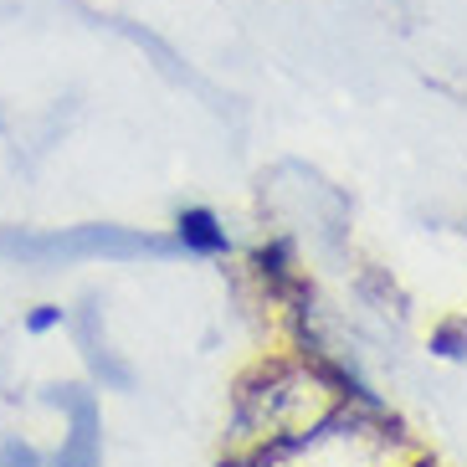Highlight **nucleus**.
<instances>
[{"mask_svg": "<svg viewBox=\"0 0 467 467\" xmlns=\"http://www.w3.org/2000/svg\"><path fill=\"white\" fill-rule=\"evenodd\" d=\"M21 257H165L175 252V242L150 232H124V226H83V232H57V236H21L11 242Z\"/></svg>", "mask_w": 467, "mask_h": 467, "instance_id": "nucleus-1", "label": "nucleus"}, {"mask_svg": "<svg viewBox=\"0 0 467 467\" xmlns=\"http://www.w3.org/2000/svg\"><path fill=\"white\" fill-rule=\"evenodd\" d=\"M67 400L72 411V437L62 441V452H57V467H98V400L88 396H57Z\"/></svg>", "mask_w": 467, "mask_h": 467, "instance_id": "nucleus-2", "label": "nucleus"}, {"mask_svg": "<svg viewBox=\"0 0 467 467\" xmlns=\"http://www.w3.org/2000/svg\"><path fill=\"white\" fill-rule=\"evenodd\" d=\"M180 247L185 252H201V257H221L226 252V232L216 226L211 211H180Z\"/></svg>", "mask_w": 467, "mask_h": 467, "instance_id": "nucleus-3", "label": "nucleus"}, {"mask_svg": "<svg viewBox=\"0 0 467 467\" xmlns=\"http://www.w3.org/2000/svg\"><path fill=\"white\" fill-rule=\"evenodd\" d=\"M57 324H62V308H36V314L26 318L31 334H47V329H57Z\"/></svg>", "mask_w": 467, "mask_h": 467, "instance_id": "nucleus-4", "label": "nucleus"}, {"mask_svg": "<svg viewBox=\"0 0 467 467\" xmlns=\"http://www.w3.org/2000/svg\"><path fill=\"white\" fill-rule=\"evenodd\" d=\"M0 467H36V452H31V447H5V452H0Z\"/></svg>", "mask_w": 467, "mask_h": 467, "instance_id": "nucleus-5", "label": "nucleus"}]
</instances>
